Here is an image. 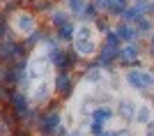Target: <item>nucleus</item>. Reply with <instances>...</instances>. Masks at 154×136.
<instances>
[{"label": "nucleus", "instance_id": "4468645a", "mask_svg": "<svg viewBox=\"0 0 154 136\" xmlns=\"http://www.w3.org/2000/svg\"><path fill=\"white\" fill-rule=\"evenodd\" d=\"M101 136H110V134H101Z\"/></svg>", "mask_w": 154, "mask_h": 136}, {"label": "nucleus", "instance_id": "6e6552de", "mask_svg": "<svg viewBox=\"0 0 154 136\" xmlns=\"http://www.w3.org/2000/svg\"><path fill=\"white\" fill-rule=\"evenodd\" d=\"M117 35H120V37H122V39H127V42H129V39L134 37V30H131V28H129V26H122V28H120V33H117Z\"/></svg>", "mask_w": 154, "mask_h": 136}, {"label": "nucleus", "instance_id": "7ed1b4c3", "mask_svg": "<svg viewBox=\"0 0 154 136\" xmlns=\"http://www.w3.org/2000/svg\"><path fill=\"white\" fill-rule=\"evenodd\" d=\"M32 16H28V14H19V19H16V28H19L21 33H28V30H32Z\"/></svg>", "mask_w": 154, "mask_h": 136}, {"label": "nucleus", "instance_id": "f03ea898", "mask_svg": "<svg viewBox=\"0 0 154 136\" xmlns=\"http://www.w3.org/2000/svg\"><path fill=\"white\" fill-rule=\"evenodd\" d=\"M76 46H78V51L83 53V55H90V53L94 51V44H92V39H90V37H78Z\"/></svg>", "mask_w": 154, "mask_h": 136}, {"label": "nucleus", "instance_id": "9d476101", "mask_svg": "<svg viewBox=\"0 0 154 136\" xmlns=\"http://www.w3.org/2000/svg\"><path fill=\"white\" fill-rule=\"evenodd\" d=\"M46 95H48V90H46V83H42L35 90V99H46Z\"/></svg>", "mask_w": 154, "mask_h": 136}, {"label": "nucleus", "instance_id": "423d86ee", "mask_svg": "<svg viewBox=\"0 0 154 136\" xmlns=\"http://www.w3.org/2000/svg\"><path fill=\"white\" fill-rule=\"evenodd\" d=\"M53 58H55V65H58V67H64V65H69V62H71L67 53H55Z\"/></svg>", "mask_w": 154, "mask_h": 136}, {"label": "nucleus", "instance_id": "39448f33", "mask_svg": "<svg viewBox=\"0 0 154 136\" xmlns=\"http://www.w3.org/2000/svg\"><path fill=\"white\" fill-rule=\"evenodd\" d=\"M108 7L110 12H124V7H127V0H108Z\"/></svg>", "mask_w": 154, "mask_h": 136}, {"label": "nucleus", "instance_id": "20e7f679", "mask_svg": "<svg viewBox=\"0 0 154 136\" xmlns=\"http://www.w3.org/2000/svg\"><path fill=\"white\" fill-rule=\"evenodd\" d=\"M117 55H120L122 62H134V58L138 55V49H136V46H127L122 51H117Z\"/></svg>", "mask_w": 154, "mask_h": 136}, {"label": "nucleus", "instance_id": "f257e3e1", "mask_svg": "<svg viewBox=\"0 0 154 136\" xmlns=\"http://www.w3.org/2000/svg\"><path fill=\"white\" fill-rule=\"evenodd\" d=\"M129 83L140 90V88H147L152 83V76H149L147 71H129Z\"/></svg>", "mask_w": 154, "mask_h": 136}, {"label": "nucleus", "instance_id": "1a4fd4ad", "mask_svg": "<svg viewBox=\"0 0 154 136\" xmlns=\"http://www.w3.org/2000/svg\"><path fill=\"white\" fill-rule=\"evenodd\" d=\"M94 118H97V120H101V122H106V120L110 118V111H108V109H99V111L94 113Z\"/></svg>", "mask_w": 154, "mask_h": 136}, {"label": "nucleus", "instance_id": "f8f14e48", "mask_svg": "<svg viewBox=\"0 0 154 136\" xmlns=\"http://www.w3.org/2000/svg\"><path fill=\"white\" fill-rule=\"evenodd\" d=\"M71 35V26L69 23H62V26H60V37H69Z\"/></svg>", "mask_w": 154, "mask_h": 136}, {"label": "nucleus", "instance_id": "0eeeda50", "mask_svg": "<svg viewBox=\"0 0 154 136\" xmlns=\"http://www.w3.org/2000/svg\"><path fill=\"white\" fill-rule=\"evenodd\" d=\"M58 90H60V92L69 90V76H67V74H62V76H58Z\"/></svg>", "mask_w": 154, "mask_h": 136}, {"label": "nucleus", "instance_id": "9b49d317", "mask_svg": "<svg viewBox=\"0 0 154 136\" xmlns=\"http://www.w3.org/2000/svg\"><path fill=\"white\" fill-rule=\"evenodd\" d=\"M71 9H74V12H83L85 2H83V0H71Z\"/></svg>", "mask_w": 154, "mask_h": 136}, {"label": "nucleus", "instance_id": "ddd939ff", "mask_svg": "<svg viewBox=\"0 0 154 136\" xmlns=\"http://www.w3.org/2000/svg\"><path fill=\"white\" fill-rule=\"evenodd\" d=\"M97 76H99V71H90V74H88V78H90V81H97Z\"/></svg>", "mask_w": 154, "mask_h": 136}]
</instances>
